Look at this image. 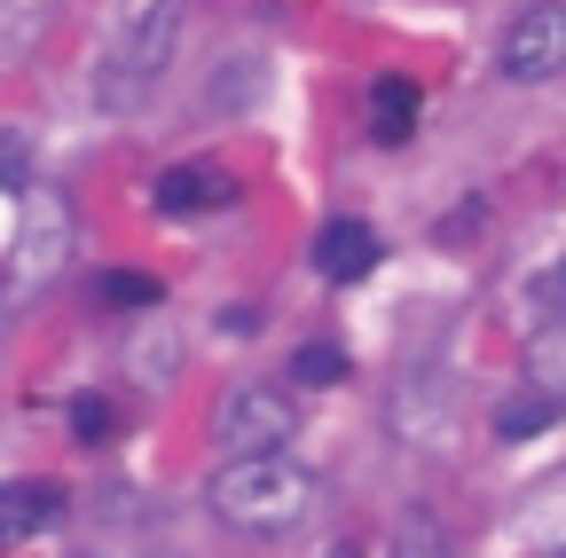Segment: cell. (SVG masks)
Wrapping results in <instances>:
<instances>
[{"mask_svg": "<svg viewBox=\"0 0 566 558\" xmlns=\"http://www.w3.org/2000/svg\"><path fill=\"white\" fill-rule=\"evenodd\" d=\"M174 48H181V0H150V9H142V17L111 40L103 72H95V103H103V110H134L142 95L166 80Z\"/></svg>", "mask_w": 566, "mask_h": 558, "instance_id": "7a4b0ae2", "label": "cell"}, {"mask_svg": "<svg viewBox=\"0 0 566 558\" xmlns=\"http://www.w3.org/2000/svg\"><path fill=\"white\" fill-rule=\"evenodd\" d=\"M417 110H424V87H417V80H401V72L370 80V103H363L370 143H378V150H401L409 134H417Z\"/></svg>", "mask_w": 566, "mask_h": 558, "instance_id": "52a82bcc", "label": "cell"}, {"mask_svg": "<svg viewBox=\"0 0 566 558\" xmlns=\"http://www.w3.org/2000/svg\"><path fill=\"white\" fill-rule=\"evenodd\" d=\"M0 181H24V158H17V143L0 134Z\"/></svg>", "mask_w": 566, "mask_h": 558, "instance_id": "9a60e30c", "label": "cell"}, {"mask_svg": "<svg viewBox=\"0 0 566 558\" xmlns=\"http://www.w3.org/2000/svg\"><path fill=\"white\" fill-rule=\"evenodd\" d=\"M378 252H386L378 229H370V221H354V213H338V221L315 229V275H323V284H354V275H370Z\"/></svg>", "mask_w": 566, "mask_h": 558, "instance_id": "5b68a950", "label": "cell"}, {"mask_svg": "<svg viewBox=\"0 0 566 558\" xmlns=\"http://www.w3.org/2000/svg\"><path fill=\"white\" fill-rule=\"evenodd\" d=\"M55 512H63V487L55 480H9V487H0V543L40 535Z\"/></svg>", "mask_w": 566, "mask_h": 558, "instance_id": "ba28073f", "label": "cell"}, {"mask_svg": "<svg viewBox=\"0 0 566 558\" xmlns=\"http://www.w3.org/2000/svg\"><path fill=\"white\" fill-rule=\"evenodd\" d=\"M394 558H449V535H441L433 519H409V527L394 535Z\"/></svg>", "mask_w": 566, "mask_h": 558, "instance_id": "4fadbf2b", "label": "cell"}, {"mask_svg": "<svg viewBox=\"0 0 566 558\" xmlns=\"http://www.w3.org/2000/svg\"><path fill=\"white\" fill-rule=\"evenodd\" d=\"M543 425H558V393H512L504 409H495V433L504 441H527V433H543Z\"/></svg>", "mask_w": 566, "mask_h": 558, "instance_id": "9c48e42d", "label": "cell"}, {"mask_svg": "<svg viewBox=\"0 0 566 558\" xmlns=\"http://www.w3.org/2000/svg\"><path fill=\"white\" fill-rule=\"evenodd\" d=\"M95 299L103 307H150V299H166V284H158V275H142V267H103L95 275Z\"/></svg>", "mask_w": 566, "mask_h": 558, "instance_id": "30bf717a", "label": "cell"}, {"mask_svg": "<svg viewBox=\"0 0 566 558\" xmlns=\"http://www.w3.org/2000/svg\"><path fill=\"white\" fill-rule=\"evenodd\" d=\"M307 504H315V472L292 464V449H275V456H237L221 480H212V512H221L229 527H252V535L300 527Z\"/></svg>", "mask_w": 566, "mask_h": 558, "instance_id": "6da1fadb", "label": "cell"}, {"mask_svg": "<svg viewBox=\"0 0 566 558\" xmlns=\"http://www.w3.org/2000/svg\"><path fill=\"white\" fill-rule=\"evenodd\" d=\"M150 204H158V213H174V221L229 213V204H237V181H229V173H212V166H174V173H158Z\"/></svg>", "mask_w": 566, "mask_h": 558, "instance_id": "8992f818", "label": "cell"}, {"mask_svg": "<svg viewBox=\"0 0 566 558\" xmlns=\"http://www.w3.org/2000/svg\"><path fill=\"white\" fill-rule=\"evenodd\" d=\"M543 307H551V315H566V260L543 275Z\"/></svg>", "mask_w": 566, "mask_h": 558, "instance_id": "5bb4252c", "label": "cell"}, {"mask_svg": "<svg viewBox=\"0 0 566 558\" xmlns=\"http://www.w3.org/2000/svg\"><path fill=\"white\" fill-rule=\"evenodd\" d=\"M71 433H80V441H111L118 433V409L103 393H80V401H71Z\"/></svg>", "mask_w": 566, "mask_h": 558, "instance_id": "7c38bea8", "label": "cell"}, {"mask_svg": "<svg viewBox=\"0 0 566 558\" xmlns=\"http://www.w3.org/2000/svg\"><path fill=\"white\" fill-rule=\"evenodd\" d=\"M212 433H221L229 456H275V449H292V433H300V401L275 393V386H237L221 401V417H212Z\"/></svg>", "mask_w": 566, "mask_h": 558, "instance_id": "3957f363", "label": "cell"}, {"mask_svg": "<svg viewBox=\"0 0 566 558\" xmlns=\"http://www.w3.org/2000/svg\"><path fill=\"white\" fill-rule=\"evenodd\" d=\"M331 558H363V550H354V543H338V550H331Z\"/></svg>", "mask_w": 566, "mask_h": 558, "instance_id": "2e32d148", "label": "cell"}, {"mask_svg": "<svg viewBox=\"0 0 566 558\" xmlns=\"http://www.w3.org/2000/svg\"><path fill=\"white\" fill-rule=\"evenodd\" d=\"M535 558H566V550H535Z\"/></svg>", "mask_w": 566, "mask_h": 558, "instance_id": "e0dca14e", "label": "cell"}, {"mask_svg": "<svg viewBox=\"0 0 566 558\" xmlns=\"http://www.w3.org/2000/svg\"><path fill=\"white\" fill-rule=\"evenodd\" d=\"M338 378H346V355H338L331 338H307L300 355H292V386H338Z\"/></svg>", "mask_w": 566, "mask_h": 558, "instance_id": "8fae6325", "label": "cell"}, {"mask_svg": "<svg viewBox=\"0 0 566 558\" xmlns=\"http://www.w3.org/2000/svg\"><path fill=\"white\" fill-rule=\"evenodd\" d=\"M504 72L527 80V87H543L551 72H566V9H558V0L512 17V32H504Z\"/></svg>", "mask_w": 566, "mask_h": 558, "instance_id": "277c9868", "label": "cell"}]
</instances>
